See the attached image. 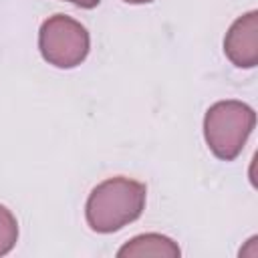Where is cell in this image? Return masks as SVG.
Wrapping results in <instances>:
<instances>
[{"label":"cell","mask_w":258,"mask_h":258,"mask_svg":"<svg viewBox=\"0 0 258 258\" xmlns=\"http://www.w3.org/2000/svg\"><path fill=\"white\" fill-rule=\"evenodd\" d=\"M119 258H133V256H161V258H177L179 248L177 244L161 234H141L131 238L119 252Z\"/></svg>","instance_id":"5"},{"label":"cell","mask_w":258,"mask_h":258,"mask_svg":"<svg viewBox=\"0 0 258 258\" xmlns=\"http://www.w3.org/2000/svg\"><path fill=\"white\" fill-rule=\"evenodd\" d=\"M226 56L240 69H252L258 64V12L250 10L240 16L224 38Z\"/></svg>","instance_id":"4"},{"label":"cell","mask_w":258,"mask_h":258,"mask_svg":"<svg viewBox=\"0 0 258 258\" xmlns=\"http://www.w3.org/2000/svg\"><path fill=\"white\" fill-rule=\"evenodd\" d=\"M89 32L71 16L54 14L46 18L38 32V48L48 64L58 69H73L89 54Z\"/></svg>","instance_id":"3"},{"label":"cell","mask_w":258,"mask_h":258,"mask_svg":"<svg viewBox=\"0 0 258 258\" xmlns=\"http://www.w3.org/2000/svg\"><path fill=\"white\" fill-rule=\"evenodd\" d=\"M18 240V224L12 212L0 206V256L8 254Z\"/></svg>","instance_id":"6"},{"label":"cell","mask_w":258,"mask_h":258,"mask_svg":"<svg viewBox=\"0 0 258 258\" xmlns=\"http://www.w3.org/2000/svg\"><path fill=\"white\" fill-rule=\"evenodd\" d=\"M125 2H129V4H147L151 0H125Z\"/></svg>","instance_id":"8"},{"label":"cell","mask_w":258,"mask_h":258,"mask_svg":"<svg viewBox=\"0 0 258 258\" xmlns=\"http://www.w3.org/2000/svg\"><path fill=\"white\" fill-rule=\"evenodd\" d=\"M147 187L129 177H111L99 183L87 200V222L99 234H111L135 222L145 208Z\"/></svg>","instance_id":"1"},{"label":"cell","mask_w":258,"mask_h":258,"mask_svg":"<svg viewBox=\"0 0 258 258\" xmlns=\"http://www.w3.org/2000/svg\"><path fill=\"white\" fill-rule=\"evenodd\" d=\"M256 125V113L242 101L214 103L204 117V137L208 147L218 159H236L252 129Z\"/></svg>","instance_id":"2"},{"label":"cell","mask_w":258,"mask_h":258,"mask_svg":"<svg viewBox=\"0 0 258 258\" xmlns=\"http://www.w3.org/2000/svg\"><path fill=\"white\" fill-rule=\"evenodd\" d=\"M69 2H73V4H77L81 8H95L101 0H69Z\"/></svg>","instance_id":"7"}]
</instances>
